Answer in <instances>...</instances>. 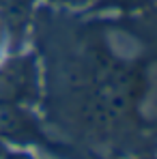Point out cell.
Segmentation results:
<instances>
[{
    "label": "cell",
    "instance_id": "1",
    "mask_svg": "<svg viewBox=\"0 0 157 159\" xmlns=\"http://www.w3.org/2000/svg\"><path fill=\"white\" fill-rule=\"evenodd\" d=\"M0 138L13 144H35L41 140L39 123L15 101H0Z\"/></svg>",
    "mask_w": 157,
    "mask_h": 159
},
{
    "label": "cell",
    "instance_id": "2",
    "mask_svg": "<svg viewBox=\"0 0 157 159\" xmlns=\"http://www.w3.org/2000/svg\"><path fill=\"white\" fill-rule=\"evenodd\" d=\"M26 13H28V2L26 0H13L11 7H9V24L20 28L24 24V20H26Z\"/></svg>",
    "mask_w": 157,
    "mask_h": 159
},
{
    "label": "cell",
    "instance_id": "3",
    "mask_svg": "<svg viewBox=\"0 0 157 159\" xmlns=\"http://www.w3.org/2000/svg\"><path fill=\"white\" fill-rule=\"evenodd\" d=\"M110 2L112 7H136V4H142L144 0H105Z\"/></svg>",
    "mask_w": 157,
    "mask_h": 159
},
{
    "label": "cell",
    "instance_id": "4",
    "mask_svg": "<svg viewBox=\"0 0 157 159\" xmlns=\"http://www.w3.org/2000/svg\"><path fill=\"white\" fill-rule=\"evenodd\" d=\"M4 159H35V157H30V155H24V153H9Z\"/></svg>",
    "mask_w": 157,
    "mask_h": 159
},
{
    "label": "cell",
    "instance_id": "5",
    "mask_svg": "<svg viewBox=\"0 0 157 159\" xmlns=\"http://www.w3.org/2000/svg\"><path fill=\"white\" fill-rule=\"evenodd\" d=\"M76 2H86V0H76Z\"/></svg>",
    "mask_w": 157,
    "mask_h": 159
}]
</instances>
